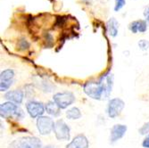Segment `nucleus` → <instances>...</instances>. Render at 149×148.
<instances>
[{
    "instance_id": "4468645a",
    "label": "nucleus",
    "mask_w": 149,
    "mask_h": 148,
    "mask_svg": "<svg viewBox=\"0 0 149 148\" xmlns=\"http://www.w3.org/2000/svg\"><path fill=\"white\" fill-rule=\"evenodd\" d=\"M45 109L47 113L54 117H57L60 115V108L57 106V104L54 102V101H49L45 105Z\"/></svg>"
},
{
    "instance_id": "423d86ee",
    "label": "nucleus",
    "mask_w": 149,
    "mask_h": 148,
    "mask_svg": "<svg viewBox=\"0 0 149 148\" xmlns=\"http://www.w3.org/2000/svg\"><path fill=\"white\" fill-rule=\"evenodd\" d=\"M54 120L50 117L47 116H40L37 119V128L40 135L45 136L48 135L51 133L52 130H54L55 127Z\"/></svg>"
},
{
    "instance_id": "9d476101",
    "label": "nucleus",
    "mask_w": 149,
    "mask_h": 148,
    "mask_svg": "<svg viewBox=\"0 0 149 148\" xmlns=\"http://www.w3.org/2000/svg\"><path fill=\"white\" fill-rule=\"evenodd\" d=\"M127 131V126L123 124H116L111 129L110 142L112 144L117 142L120 138H123Z\"/></svg>"
},
{
    "instance_id": "b1692460",
    "label": "nucleus",
    "mask_w": 149,
    "mask_h": 148,
    "mask_svg": "<svg viewBox=\"0 0 149 148\" xmlns=\"http://www.w3.org/2000/svg\"><path fill=\"white\" fill-rule=\"evenodd\" d=\"M44 148H54L53 146H50V145H47V146H45Z\"/></svg>"
},
{
    "instance_id": "f8f14e48",
    "label": "nucleus",
    "mask_w": 149,
    "mask_h": 148,
    "mask_svg": "<svg viewBox=\"0 0 149 148\" xmlns=\"http://www.w3.org/2000/svg\"><path fill=\"white\" fill-rule=\"evenodd\" d=\"M23 97H24V94H23V91L21 89L8 91L5 95V98L6 100H8L9 102H12V103L18 104L22 103Z\"/></svg>"
},
{
    "instance_id": "ddd939ff",
    "label": "nucleus",
    "mask_w": 149,
    "mask_h": 148,
    "mask_svg": "<svg viewBox=\"0 0 149 148\" xmlns=\"http://www.w3.org/2000/svg\"><path fill=\"white\" fill-rule=\"evenodd\" d=\"M106 27H107V31L112 37H116L118 34V31H119V22L116 21L115 18H111L108 20L107 23H106Z\"/></svg>"
},
{
    "instance_id": "f03ea898",
    "label": "nucleus",
    "mask_w": 149,
    "mask_h": 148,
    "mask_svg": "<svg viewBox=\"0 0 149 148\" xmlns=\"http://www.w3.org/2000/svg\"><path fill=\"white\" fill-rule=\"evenodd\" d=\"M0 115L4 119L15 118L20 120L23 118L24 113L18 105L12 102H6L0 105Z\"/></svg>"
},
{
    "instance_id": "a211bd4d",
    "label": "nucleus",
    "mask_w": 149,
    "mask_h": 148,
    "mask_svg": "<svg viewBox=\"0 0 149 148\" xmlns=\"http://www.w3.org/2000/svg\"><path fill=\"white\" fill-rule=\"evenodd\" d=\"M126 5V0H115V6L114 11L118 12Z\"/></svg>"
},
{
    "instance_id": "2eb2a0df",
    "label": "nucleus",
    "mask_w": 149,
    "mask_h": 148,
    "mask_svg": "<svg viewBox=\"0 0 149 148\" xmlns=\"http://www.w3.org/2000/svg\"><path fill=\"white\" fill-rule=\"evenodd\" d=\"M66 117L69 120H79L81 118V113L77 107H72L66 112Z\"/></svg>"
},
{
    "instance_id": "dca6fc26",
    "label": "nucleus",
    "mask_w": 149,
    "mask_h": 148,
    "mask_svg": "<svg viewBox=\"0 0 149 148\" xmlns=\"http://www.w3.org/2000/svg\"><path fill=\"white\" fill-rule=\"evenodd\" d=\"M30 46H31L30 43L27 41L25 38H21L18 41V47L20 51H24V50L29 49Z\"/></svg>"
},
{
    "instance_id": "412c9836",
    "label": "nucleus",
    "mask_w": 149,
    "mask_h": 148,
    "mask_svg": "<svg viewBox=\"0 0 149 148\" xmlns=\"http://www.w3.org/2000/svg\"><path fill=\"white\" fill-rule=\"evenodd\" d=\"M139 133L141 135H146V134L149 133V122L145 123L140 129H139Z\"/></svg>"
},
{
    "instance_id": "7ed1b4c3",
    "label": "nucleus",
    "mask_w": 149,
    "mask_h": 148,
    "mask_svg": "<svg viewBox=\"0 0 149 148\" xmlns=\"http://www.w3.org/2000/svg\"><path fill=\"white\" fill-rule=\"evenodd\" d=\"M40 140L35 137H23L13 141L8 148H41Z\"/></svg>"
},
{
    "instance_id": "1a4fd4ad",
    "label": "nucleus",
    "mask_w": 149,
    "mask_h": 148,
    "mask_svg": "<svg viewBox=\"0 0 149 148\" xmlns=\"http://www.w3.org/2000/svg\"><path fill=\"white\" fill-rule=\"evenodd\" d=\"M15 71L12 69H6L0 74V90L2 92L6 91L13 85Z\"/></svg>"
},
{
    "instance_id": "9b49d317",
    "label": "nucleus",
    "mask_w": 149,
    "mask_h": 148,
    "mask_svg": "<svg viewBox=\"0 0 149 148\" xmlns=\"http://www.w3.org/2000/svg\"><path fill=\"white\" fill-rule=\"evenodd\" d=\"M88 138L82 134H79L71 141L70 144H68L66 148H88Z\"/></svg>"
},
{
    "instance_id": "f3484780",
    "label": "nucleus",
    "mask_w": 149,
    "mask_h": 148,
    "mask_svg": "<svg viewBox=\"0 0 149 148\" xmlns=\"http://www.w3.org/2000/svg\"><path fill=\"white\" fill-rule=\"evenodd\" d=\"M138 22H139V28H138L139 31L142 33L146 32L147 30V22L144 20H139L138 21Z\"/></svg>"
},
{
    "instance_id": "6ab92c4d",
    "label": "nucleus",
    "mask_w": 149,
    "mask_h": 148,
    "mask_svg": "<svg viewBox=\"0 0 149 148\" xmlns=\"http://www.w3.org/2000/svg\"><path fill=\"white\" fill-rule=\"evenodd\" d=\"M139 47H140L141 50L146 51L149 48V41H147L146 39H141L139 42Z\"/></svg>"
},
{
    "instance_id": "6e6552de",
    "label": "nucleus",
    "mask_w": 149,
    "mask_h": 148,
    "mask_svg": "<svg viewBox=\"0 0 149 148\" xmlns=\"http://www.w3.org/2000/svg\"><path fill=\"white\" fill-rule=\"evenodd\" d=\"M26 110L32 119H35L43 116V113H45L46 109L42 103L37 101H30L26 104Z\"/></svg>"
},
{
    "instance_id": "f257e3e1",
    "label": "nucleus",
    "mask_w": 149,
    "mask_h": 148,
    "mask_svg": "<svg viewBox=\"0 0 149 148\" xmlns=\"http://www.w3.org/2000/svg\"><path fill=\"white\" fill-rule=\"evenodd\" d=\"M113 85V76L105 74L98 80H90L84 84L83 90L85 94L95 100H105L109 97Z\"/></svg>"
},
{
    "instance_id": "0eeeda50",
    "label": "nucleus",
    "mask_w": 149,
    "mask_h": 148,
    "mask_svg": "<svg viewBox=\"0 0 149 148\" xmlns=\"http://www.w3.org/2000/svg\"><path fill=\"white\" fill-rule=\"evenodd\" d=\"M125 106V103L120 98H113L109 101L107 105V114L110 118L114 119L118 117L121 111L123 110Z\"/></svg>"
},
{
    "instance_id": "39448f33",
    "label": "nucleus",
    "mask_w": 149,
    "mask_h": 148,
    "mask_svg": "<svg viewBox=\"0 0 149 148\" xmlns=\"http://www.w3.org/2000/svg\"><path fill=\"white\" fill-rule=\"evenodd\" d=\"M70 131V127L64 122V120H58L57 122H56L55 127H54V133L58 140H69L71 138Z\"/></svg>"
},
{
    "instance_id": "aec40b11",
    "label": "nucleus",
    "mask_w": 149,
    "mask_h": 148,
    "mask_svg": "<svg viewBox=\"0 0 149 148\" xmlns=\"http://www.w3.org/2000/svg\"><path fill=\"white\" fill-rule=\"evenodd\" d=\"M129 28H130V31H131L132 33H137V32L139 31V30H138V28H139V22H138V21H134V22H132L130 24Z\"/></svg>"
},
{
    "instance_id": "4be33fe9",
    "label": "nucleus",
    "mask_w": 149,
    "mask_h": 148,
    "mask_svg": "<svg viewBox=\"0 0 149 148\" xmlns=\"http://www.w3.org/2000/svg\"><path fill=\"white\" fill-rule=\"evenodd\" d=\"M142 145H143V147H145V148H149V134L146 136V138L143 140Z\"/></svg>"
},
{
    "instance_id": "5701e85b",
    "label": "nucleus",
    "mask_w": 149,
    "mask_h": 148,
    "mask_svg": "<svg viewBox=\"0 0 149 148\" xmlns=\"http://www.w3.org/2000/svg\"><path fill=\"white\" fill-rule=\"evenodd\" d=\"M144 16L146 18V22L149 23V6H147L144 11Z\"/></svg>"
},
{
    "instance_id": "20e7f679",
    "label": "nucleus",
    "mask_w": 149,
    "mask_h": 148,
    "mask_svg": "<svg viewBox=\"0 0 149 148\" xmlns=\"http://www.w3.org/2000/svg\"><path fill=\"white\" fill-rule=\"evenodd\" d=\"M53 101L57 104L60 109H66L75 102V97L72 92H60L54 95Z\"/></svg>"
}]
</instances>
